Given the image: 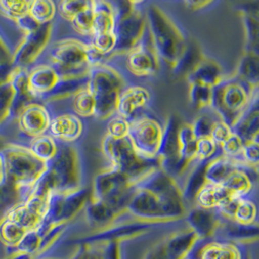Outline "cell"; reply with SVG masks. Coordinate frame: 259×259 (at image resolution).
I'll use <instances>...</instances> for the list:
<instances>
[{"label":"cell","instance_id":"12","mask_svg":"<svg viewBox=\"0 0 259 259\" xmlns=\"http://www.w3.org/2000/svg\"><path fill=\"white\" fill-rule=\"evenodd\" d=\"M126 67L137 77L152 76L159 68V58L147 30L141 42L126 54Z\"/></svg>","mask_w":259,"mask_h":259},{"label":"cell","instance_id":"23","mask_svg":"<svg viewBox=\"0 0 259 259\" xmlns=\"http://www.w3.org/2000/svg\"><path fill=\"white\" fill-rule=\"evenodd\" d=\"M242 162L241 159H234L224 155H215L207 161L204 169V178L206 183L222 186L229 174Z\"/></svg>","mask_w":259,"mask_h":259},{"label":"cell","instance_id":"51","mask_svg":"<svg viewBox=\"0 0 259 259\" xmlns=\"http://www.w3.org/2000/svg\"><path fill=\"white\" fill-rule=\"evenodd\" d=\"M2 180V160H1V156H0V181Z\"/></svg>","mask_w":259,"mask_h":259},{"label":"cell","instance_id":"27","mask_svg":"<svg viewBox=\"0 0 259 259\" xmlns=\"http://www.w3.org/2000/svg\"><path fill=\"white\" fill-rule=\"evenodd\" d=\"M37 158L48 163L58 153L59 146L51 135H41L33 138L28 148Z\"/></svg>","mask_w":259,"mask_h":259},{"label":"cell","instance_id":"39","mask_svg":"<svg viewBox=\"0 0 259 259\" xmlns=\"http://www.w3.org/2000/svg\"><path fill=\"white\" fill-rule=\"evenodd\" d=\"M14 90L10 80L0 84V124L10 118V109L12 105Z\"/></svg>","mask_w":259,"mask_h":259},{"label":"cell","instance_id":"28","mask_svg":"<svg viewBox=\"0 0 259 259\" xmlns=\"http://www.w3.org/2000/svg\"><path fill=\"white\" fill-rule=\"evenodd\" d=\"M72 107L75 115L79 118L95 116V97L88 89V85L72 96Z\"/></svg>","mask_w":259,"mask_h":259},{"label":"cell","instance_id":"8","mask_svg":"<svg viewBox=\"0 0 259 259\" xmlns=\"http://www.w3.org/2000/svg\"><path fill=\"white\" fill-rule=\"evenodd\" d=\"M47 172L53 179L56 191L78 189L81 180V163L77 150L65 144L47 163Z\"/></svg>","mask_w":259,"mask_h":259},{"label":"cell","instance_id":"34","mask_svg":"<svg viewBox=\"0 0 259 259\" xmlns=\"http://www.w3.org/2000/svg\"><path fill=\"white\" fill-rule=\"evenodd\" d=\"M30 1L18 0H0V14L16 22L18 19L26 15L29 10Z\"/></svg>","mask_w":259,"mask_h":259},{"label":"cell","instance_id":"5","mask_svg":"<svg viewBox=\"0 0 259 259\" xmlns=\"http://www.w3.org/2000/svg\"><path fill=\"white\" fill-rule=\"evenodd\" d=\"M257 92V88L249 85L236 76L224 78L212 89L210 109L232 127Z\"/></svg>","mask_w":259,"mask_h":259},{"label":"cell","instance_id":"7","mask_svg":"<svg viewBox=\"0 0 259 259\" xmlns=\"http://www.w3.org/2000/svg\"><path fill=\"white\" fill-rule=\"evenodd\" d=\"M102 151L111 163V167L131 177H143L153 167L158 166L151 164L152 160L141 157L133 148L128 136L117 139L106 134L102 141Z\"/></svg>","mask_w":259,"mask_h":259},{"label":"cell","instance_id":"15","mask_svg":"<svg viewBox=\"0 0 259 259\" xmlns=\"http://www.w3.org/2000/svg\"><path fill=\"white\" fill-rule=\"evenodd\" d=\"M150 100L151 95L146 88L141 85L126 87L118 97L116 115L130 122L139 118V113L148 106Z\"/></svg>","mask_w":259,"mask_h":259},{"label":"cell","instance_id":"32","mask_svg":"<svg viewBox=\"0 0 259 259\" xmlns=\"http://www.w3.org/2000/svg\"><path fill=\"white\" fill-rule=\"evenodd\" d=\"M24 201L22 193L12 186L0 181V212L8 213L16 205Z\"/></svg>","mask_w":259,"mask_h":259},{"label":"cell","instance_id":"16","mask_svg":"<svg viewBox=\"0 0 259 259\" xmlns=\"http://www.w3.org/2000/svg\"><path fill=\"white\" fill-rule=\"evenodd\" d=\"M197 138L192 130L190 123H180L178 130V149H179V163L177 175L189 173L192 165L196 164L195 152H196Z\"/></svg>","mask_w":259,"mask_h":259},{"label":"cell","instance_id":"11","mask_svg":"<svg viewBox=\"0 0 259 259\" xmlns=\"http://www.w3.org/2000/svg\"><path fill=\"white\" fill-rule=\"evenodd\" d=\"M141 178L131 177L110 166L100 171L95 177V192L102 200H114L130 192V189H135L137 182Z\"/></svg>","mask_w":259,"mask_h":259},{"label":"cell","instance_id":"29","mask_svg":"<svg viewBox=\"0 0 259 259\" xmlns=\"http://www.w3.org/2000/svg\"><path fill=\"white\" fill-rule=\"evenodd\" d=\"M28 13L40 25L50 24L56 16L57 5L51 0L30 1Z\"/></svg>","mask_w":259,"mask_h":259},{"label":"cell","instance_id":"1","mask_svg":"<svg viewBox=\"0 0 259 259\" xmlns=\"http://www.w3.org/2000/svg\"><path fill=\"white\" fill-rule=\"evenodd\" d=\"M145 13L149 36L158 58L172 70H180L189 52L183 31L174 20L157 5H150Z\"/></svg>","mask_w":259,"mask_h":259},{"label":"cell","instance_id":"36","mask_svg":"<svg viewBox=\"0 0 259 259\" xmlns=\"http://www.w3.org/2000/svg\"><path fill=\"white\" fill-rule=\"evenodd\" d=\"M73 29L82 36H93L94 14L92 6L79 13L70 22Z\"/></svg>","mask_w":259,"mask_h":259},{"label":"cell","instance_id":"41","mask_svg":"<svg viewBox=\"0 0 259 259\" xmlns=\"http://www.w3.org/2000/svg\"><path fill=\"white\" fill-rule=\"evenodd\" d=\"M244 143L241 140V138L233 132L230 135V137L221 145L220 148L222 150V153L225 156L234 159H240Z\"/></svg>","mask_w":259,"mask_h":259},{"label":"cell","instance_id":"10","mask_svg":"<svg viewBox=\"0 0 259 259\" xmlns=\"http://www.w3.org/2000/svg\"><path fill=\"white\" fill-rule=\"evenodd\" d=\"M52 23L40 25L34 31L24 34L13 53L12 64L16 68L26 69L40 57L51 40Z\"/></svg>","mask_w":259,"mask_h":259},{"label":"cell","instance_id":"35","mask_svg":"<svg viewBox=\"0 0 259 259\" xmlns=\"http://www.w3.org/2000/svg\"><path fill=\"white\" fill-rule=\"evenodd\" d=\"M92 6V1L66 0L59 2L58 6L59 15L65 21L71 22L79 13L84 11Z\"/></svg>","mask_w":259,"mask_h":259},{"label":"cell","instance_id":"40","mask_svg":"<svg viewBox=\"0 0 259 259\" xmlns=\"http://www.w3.org/2000/svg\"><path fill=\"white\" fill-rule=\"evenodd\" d=\"M130 121L120 118L118 115H114L108 119L107 135L113 138H124L128 136Z\"/></svg>","mask_w":259,"mask_h":259},{"label":"cell","instance_id":"49","mask_svg":"<svg viewBox=\"0 0 259 259\" xmlns=\"http://www.w3.org/2000/svg\"><path fill=\"white\" fill-rule=\"evenodd\" d=\"M2 259H32V256L22 254V253H13V254H9Z\"/></svg>","mask_w":259,"mask_h":259},{"label":"cell","instance_id":"2","mask_svg":"<svg viewBox=\"0 0 259 259\" xmlns=\"http://www.w3.org/2000/svg\"><path fill=\"white\" fill-rule=\"evenodd\" d=\"M2 160V181L18 189L24 201L46 172L47 163L37 158L26 147L8 144L0 153Z\"/></svg>","mask_w":259,"mask_h":259},{"label":"cell","instance_id":"13","mask_svg":"<svg viewBox=\"0 0 259 259\" xmlns=\"http://www.w3.org/2000/svg\"><path fill=\"white\" fill-rule=\"evenodd\" d=\"M180 122L177 117L171 116L167 120L163 128V136L160 149L156 157L157 165L167 175L174 178L177 175L179 163V149H178V130Z\"/></svg>","mask_w":259,"mask_h":259},{"label":"cell","instance_id":"47","mask_svg":"<svg viewBox=\"0 0 259 259\" xmlns=\"http://www.w3.org/2000/svg\"><path fill=\"white\" fill-rule=\"evenodd\" d=\"M13 53L4 39L0 35V64L12 62Z\"/></svg>","mask_w":259,"mask_h":259},{"label":"cell","instance_id":"24","mask_svg":"<svg viewBox=\"0 0 259 259\" xmlns=\"http://www.w3.org/2000/svg\"><path fill=\"white\" fill-rule=\"evenodd\" d=\"M94 14L93 36L114 32L115 28V7L109 1H92Z\"/></svg>","mask_w":259,"mask_h":259},{"label":"cell","instance_id":"26","mask_svg":"<svg viewBox=\"0 0 259 259\" xmlns=\"http://www.w3.org/2000/svg\"><path fill=\"white\" fill-rule=\"evenodd\" d=\"M258 53L245 52L239 62L236 77L253 88L258 85Z\"/></svg>","mask_w":259,"mask_h":259},{"label":"cell","instance_id":"43","mask_svg":"<svg viewBox=\"0 0 259 259\" xmlns=\"http://www.w3.org/2000/svg\"><path fill=\"white\" fill-rule=\"evenodd\" d=\"M217 119L211 118L209 115H202L191 123L192 130L197 139L210 137L212 125Z\"/></svg>","mask_w":259,"mask_h":259},{"label":"cell","instance_id":"31","mask_svg":"<svg viewBox=\"0 0 259 259\" xmlns=\"http://www.w3.org/2000/svg\"><path fill=\"white\" fill-rule=\"evenodd\" d=\"M243 16L247 36L245 52L258 53V12L245 11Z\"/></svg>","mask_w":259,"mask_h":259},{"label":"cell","instance_id":"45","mask_svg":"<svg viewBox=\"0 0 259 259\" xmlns=\"http://www.w3.org/2000/svg\"><path fill=\"white\" fill-rule=\"evenodd\" d=\"M203 259H238V255L229 246H213L205 251Z\"/></svg>","mask_w":259,"mask_h":259},{"label":"cell","instance_id":"30","mask_svg":"<svg viewBox=\"0 0 259 259\" xmlns=\"http://www.w3.org/2000/svg\"><path fill=\"white\" fill-rule=\"evenodd\" d=\"M27 231L22 226L4 219L0 223V243L7 249L16 247Z\"/></svg>","mask_w":259,"mask_h":259},{"label":"cell","instance_id":"25","mask_svg":"<svg viewBox=\"0 0 259 259\" xmlns=\"http://www.w3.org/2000/svg\"><path fill=\"white\" fill-rule=\"evenodd\" d=\"M233 199L231 194L223 186L204 183L196 192V201L203 209L221 208L228 201Z\"/></svg>","mask_w":259,"mask_h":259},{"label":"cell","instance_id":"42","mask_svg":"<svg viewBox=\"0 0 259 259\" xmlns=\"http://www.w3.org/2000/svg\"><path fill=\"white\" fill-rule=\"evenodd\" d=\"M240 159L248 167L257 171L259 161L258 141L247 142L244 144Z\"/></svg>","mask_w":259,"mask_h":259},{"label":"cell","instance_id":"18","mask_svg":"<svg viewBox=\"0 0 259 259\" xmlns=\"http://www.w3.org/2000/svg\"><path fill=\"white\" fill-rule=\"evenodd\" d=\"M224 78L221 65L204 56L195 60L188 74L189 83H196L212 89L222 82Z\"/></svg>","mask_w":259,"mask_h":259},{"label":"cell","instance_id":"50","mask_svg":"<svg viewBox=\"0 0 259 259\" xmlns=\"http://www.w3.org/2000/svg\"><path fill=\"white\" fill-rule=\"evenodd\" d=\"M8 144H9V143L6 141V139H5L4 137L0 136V153L6 148V146H7Z\"/></svg>","mask_w":259,"mask_h":259},{"label":"cell","instance_id":"48","mask_svg":"<svg viewBox=\"0 0 259 259\" xmlns=\"http://www.w3.org/2000/svg\"><path fill=\"white\" fill-rule=\"evenodd\" d=\"M212 2L211 1H189V2H185V4H187L190 9H194V10H199L206 8L207 6L211 5Z\"/></svg>","mask_w":259,"mask_h":259},{"label":"cell","instance_id":"37","mask_svg":"<svg viewBox=\"0 0 259 259\" xmlns=\"http://www.w3.org/2000/svg\"><path fill=\"white\" fill-rule=\"evenodd\" d=\"M92 38L93 40L91 45L102 57L105 58L108 55H112V53L115 51L117 45V38L114 32L96 34L92 36Z\"/></svg>","mask_w":259,"mask_h":259},{"label":"cell","instance_id":"14","mask_svg":"<svg viewBox=\"0 0 259 259\" xmlns=\"http://www.w3.org/2000/svg\"><path fill=\"white\" fill-rule=\"evenodd\" d=\"M17 119L20 130L33 139L47 132L52 118L46 107L32 102L24 107Z\"/></svg>","mask_w":259,"mask_h":259},{"label":"cell","instance_id":"22","mask_svg":"<svg viewBox=\"0 0 259 259\" xmlns=\"http://www.w3.org/2000/svg\"><path fill=\"white\" fill-rule=\"evenodd\" d=\"M252 173L256 174L257 171L242 161L226 178L222 186L233 198H244L253 188Z\"/></svg>","mask_w":259,"mask_h":259},{"label":"cell","instance_id":"44","mask_svg":"<svg viewBox=\"0 0 259 259\" xmlns=\"http://www.w3.org/2000/svg\"><path fill=\"white\" fill-rule=\"evenodd\" d=\"M233 133L232 128L223 121L222 119H217L212 125V131H211V135L210 138L212 141L214 142L219 147H221V145L226 141L230 135Z\"/></svg>","mask_w":259,"mask_h":259},{"label":"cell","instance_id":"20","mask_svg":"<svg viewBox=\"0 0 259 259\" xmlns=\"http://www.w3.org/2000/svg\"><path fill=\"white\" fill-rule=\"evenodd\" d=\"M81 118L73 114H62L51 119L49 130L55 140L65 144L77 141L82 133Z\"/></svg>","mask_w":259,"mask_h":259},{"label":"cell","instance_id":"38","mask_svg":"<svg viewBox=\"0 0 259 259\" xmlns=\"http://www.w3.org/2000/svg\"><path fill=\"white\" fill-rule=\"evenodd\" d=\"M219 146L210 137L197 139L195 160L196 162H207L215 156Z\"/></svg>","mask_w":259,"mask_h":259},{"label":"cell","instance_id":"6","mask_svg":"<svg viewBox=\"0 0 259 259\" xmlns=\"http://www.w3.org/2000/svg\"><path fill=\"white\" fill-rule=\"evenodd\" d=\"M139 2L119 1L113 3L115 7V28L117 45L113 56L126 55L136 47L147 33L146 13L139 6ZM111 55V56H112Z\"/></svg>","mask_w":259,"mask_h":259},{"label":"cell","instance_id":"3","mask_svg":"<svg viewBox=\"0 0 259 259\" xmlns=\"http://www.w3.org/2000/svg\"><path fill=\"white\" fill-rule=\"evenodd\" d=\"M126 88L124 77L107 63H98L90 68L88 89L95 97V116L106 120L116 115L118 97Z\"/></svg>","mask_w":259,"mask_h":259},{"label":"cell","instance_id":"4","mask_svg":"<svg viewBox=\"0 0 259 259\" xmlns=\"http://www.w3.org/2000/svg\"><path fill=\"white\" fill-rule=\"evenodd\" d=\"M103 59L104 57L99 55L91 44L74 38L59 40L50 52V65L60 77L88 76L90 68L102 63Z\"/></svg>","mask_w":259,"mask_h":259},{"label":"cell","instance_id":"21","mask_svg":"<svg viewBox=\"0 0 259 259\" xmlns=\"http://www.w3.org/2000/svg\"><path fill=\"white\" fill-rule=\"evenodd\" d=\"M28 72L23 68L14 67L10 77V82L14 90L12 105L10 109V118H18L24 107L32 103L34 99L28 89Z\"/></svg>","mask_w":259,"mask_h":259},{"label":"cell","instance_id":"9","mask_svg":"<svg viewBox=\"0 0 259 259\" xmlns=\"http://www.w3.org/2000/svg\"><path fill=\"white\" fill-rule=\"evenodd\" d=\"M162 136V126L151 117H139L130 122V142L137 153L147 160L156 161Z\"/></svg>","mask_w":259,"mask_h":259},{"label":"cell","instance_id":"33","mask_svg":"<svg viewBox=\"0 0 259 259\" xmlns=\"http://www.w3.org/2000/svg\"><path fill=\"white\" fill-rule=\"evenodd\" d=\"M212 94V88L189 83V100L197 110L210 109Z\"/></svg>","mask_w":259,"mask_h":259},{"label":"cell","instance_id":"17","mask_svg":"<svg viewBox=\"0 0 259 259\" xmlns=\"http://www.w3.org/2000/svg\"><path fill=\"white\" fill-rule=\"evenodd\" d=\"M60 76L50 64L37 65L28 72V89L34 98L45 99L57 87Z\"/></svg>","mask_w":259,"mask_h":259},{"label":"cell","instance_id":"19","mask_svg":"<svg viewBox=\"0 0 259 259\" xmlns=\"http://www.w3.org/2000/svg\"><path fill=\"white\" fill-rule=\"evenodd\" d=\"M244 144L247 142L258 141L259 109L257 94L253 96L249 105L243 112L241 117L231 127Z\"/></svg>","mask_w":259,"mask_h":259},{"label":"cell","instance_id":"46","mask_svg":"<svg viewBox=\"0 0 259 259\" xmlns=\"http://www.w3.org/2000/svg\"><path fill=\"white\" fill-rule=\"evenodd\" d=\"M15 23L17 24V26L19 27V29L23 32V35L34 31L40 26V24H38L35 20L29 15V13H27L22 18L18 19Z\"/></svg>","mask_w":259,"mask_h":259}]
</instances>
